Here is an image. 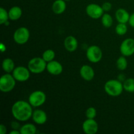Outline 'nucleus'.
Instances as JSON below:
<instances>
[{
	"label": "nucleus",
	"mask_w": 134,
	"mask_h": 134,
	"mask_svg": "<svg viewBox=\"0 0 134 134\" xmlns=\"http://www.w3.org/2000/svg\"><path fill=\"white\" fill-rule=\"evenodd\" d=\"M128 22H129V24L130 25V26H132V27H134V13H132L130 15V16Z\"/></svg>",
	"instance_id": "nucleus-30"
},
{
	"label": "nucleus",
	"mask_w": 134,
	"mask_h": 134,
	"mask_svg": "<svg viewBox=\"0 0 134 134\" xmlns=\"http://www.w3.org/2000/svg\"><path fill=\"white\" fill-rule=\"evenodd\" d=\"M120 53L122 56L128 57L134 54V39L127 38L122 41L120 47Z\"/></svg>",
	"instance_id": "nucleus-10"
},
{
	"label": "nucleus",
	"mask_w": 134,
	"mask_h": 134,
	"mask_svg": "<svg viewBox=\"0 0 134 134\" xmlns=\"http://www.w3.org/2000/svg\"><path fill=\"white\" fill-rule=\"evenodd\" d=\"M80 75L84 80L90 81L94 78L95 72L91 66L88 65H83L80 69Z\"/></svg>",
	"instance_id": "nucleus-13"
},
{
	"label": "nucleus",
	"mask_w": 134,
	"mask_h": 134,
	"mask_svg": "<svg viewBox=\"0 0 134 134\" xmlns=\"http://www.w3.org/2000/svg\"><path fill=\"white\" fill-rule=\"evenodd\" d=\"M97 115V111L94 107H90L86 109V116L87 119H94Z\"/></svg>",
	"instance_id": "nucleus-27"
},
{
	"label": "nucleus",
	"mask_w": 134,
	"mask_h": 134,
	"mask_svg": "<svg viewBox=\"0 0 134 134\" xmlns=\"http://www.w3.org/2000/svg\"><path fill=\"white\" fill-rule=\"evenodd\" d=\"M82 130L86 134H96L98 132L99 126L94 119H87L82 123Z\"/></svg>",
	"instance_id": "nucleus-11"
},
{
	"label": "nucleus",
	"mask_w": 134,
	"mask_h": 134,
	"mask_svg": "<svg viewBox=\"0 0 134 134\" xmlns=\"http://www.w3.org/2000/svg\"><path fill=\"white\" fill-rule=\"evenodd\" d=\"M9 134H21L20 130H13L11 132H10Z\"/></svg>",
	"instance_id": "nucleus-33"
},
{
	"label": "nucleus",
	"mask_w": 134,
	"mask_h": 134,
	"mask_svg": "<svg viewBox=\"0 0 134 134\" xmlns=\"http://www.w3.org/2000/svg\"><path fill=\"white\" fill-rule=\"evenodd\" d=\"M105 92L111 96H119L122 93L123 83L120 80L111 79L107 81L104 85Z\"/></svg>",
	"instance_id": "nucleus-2"
},
{
	"label": "nucleus",
	"mask_w": 134,
	"mask_h": 134,
	"mask_svg": "<svg viewBox=\"0 0 134 134\" xmlns=\"http://www.w3.org/2000/svg\"><path fill=\"white\" fill-rule=\"evenodd\" d=\"M128 31V27L126 24L124 23H119V24L116 25L115 31L119 35H125Z\"/></svg>",
	"instance_id": "nucleus-25"
},
{
	"label": "nucleus",
	"mask_w": 134,
	"mask_h": 134,
	"mask_svg": "<svg viewBox=\"0 0 134 134\" xmlns=\"http://www.w3.org/2000/svg\"><path fill=\"white\" fill-rule=\"evenodd\" d=\"M130 16V14H129V13L126 9L122 8L117 9L115 13V17L119 23L126 24L129 21Z\"/></svg>",
	"instance_id": "nucleus-16"
},
{
	"label": "nucleus",
	"mask_w": 134,
	"mask_h": 134,
	"mask_svg": "<svg viewBox=\"0 0 134 134\" xmlns=\"http://www.w3.org/2000/svg\"><path fill=\"white\" fill-rule=\"evenodd\" d=\"M22 10L20 7L14 6L10 8L9 10V19L10 20L15 21L20 19L22 16Z\"/></svg>",
	"instance_id": "nucleus-18"
},
{
	"label": "nucleus",
	"mask_w": 134,
	"mask_h": 134,
	"mask_svg": "<svg viewBox=\"0 0 134 134\" xmlns=\"http://www.w3.org/2000/svg\"><path fill=\"white\" fill-rule=\"evenodd\" d=\"M102 8H103V10L105 12H108L112 9V4L110 2H105L103 3V5H102Z\"/></svg>",
	"instance_id": "nucleus-28"
},
{
	"label": "nucleus",
	"mask_w": 134,
	"mask_h": 134,
	"mask_svg": "<svg viewBox=\"0 0 134 134\" xmlns=\"http://www.w3.org/2000/svg\"><path fill=\"white\" fill-rule=\"evenodd\" d=\"M124 90L130 93L134 92V79L128 78L125 79L123 82Z\"/></svg>",
	"instance_id": "nucleus-21"
},
{
	"label": "nucleus",
	"mask_w": 134,
	"mask_h": 134,
	"mask_svg": "<svg viewBox=\"0 0 134 134\" xmlns=\"http://www.w3.org/2000/svg\"><path fill=\"white\" fill-rule=\"evenodd\" d=\"M86 13L87 15L93 19H98L102 18L104 14V10L102 6L96 3H90L86 8Z\"/></svg>",
	"instance_id": "nucleus-9"
},
{
	"label": "nucleus",
	"mask_w": 134,
	"mask_h": 134,
	"mask_svg": "<svg viewBox=\"0 0 134 134\" xmlns=\"http://www.w3.org/2000/svg\"><path fill=\"white\" fill-rule=\"evenodd\" d=\"M0 47H1V52H4L6 51V46H5L3 43H1V46H0Z\"/></svg>",
	"instance_id": "nucleus-32"
},
{
	"label": "nucleus",
	"mask_w": 134,
	"mask_h": 134,
	"mask_svg": "<svg viewBox=\"0 0 134 134\" xmlns=\"http://www.w3.org/2000/svg\"><path fill=\"white\" fill-rule=\"evenodd\" d=\"M102 24L105 27H110L113 26V19L108 13H105L102 16Z\"/></svg>",
	"instance_id": "nucleus-22"
},
{
	"label": "nucleus",
	"mask_w": 134,
	"mask_h": 134,
	"mask_svg": "<svg viewBox=\"0 0 134 134\" xmlns=\"http://www.w3.org/2000/svg\"><path fill=\"white\" fill-rule=\"evenodd\" d=\"M16 81V80L10 73L3 75L0 79V90L5 93L12 91L15 87Z\"/></svg>",
	"instance_id": "nucleus-4"
},
{
	"label": "nucleus",
	"mask_w": 134,
	"mask_h": 134,
	"mask_svg": "<svg viewBox=\"0 0 134 134\" xmlns=\"http://www.w3.org/2000/svg\"><path fill=\"white\" fill-rule=\"evenodd\" d=\"M30 34L28 29L26 27H18L13 34V39L17 44H24L28 41Z\"/></svg>",
	"instance_id": "nucleus-5"
},
{
	"label": "nucleus",
	"mask_w": 134,
	"mask_h": 134,
	"mask_svg": "<svg viewBox=\"0 0 134 134\" xmlns=\"http://www.w3.org/2000/svg\"><path fill=\"white\" fill-rule=\"evenodd\" d=\"M9 20V12L7 11L6 9H4L3 7L0 8V24H4Z\"/></svg>",
	"instance_id": "nucleus-26"
},
{
	"label": "nucleus",
	"mask_w": 134,
	"mask_h": 134,
	"mask_svg": "<svg viewBox=\"0 0 134 134\" xmlns=\"http://www.w3.org/2000/svg\"><path fill=\"white\" fill-rule=\"evenodd\" d=\"M47 70L52 75H58L63 71V66L59 62L52 60L47 63Z\"/></svg>",
	"instance_id": "nucleus-12"
},
{
	"label": "nucleus",
	"mask_w": 134,
	"mask_h": 134,
	"mask_svg": "<svg viewBox=\"0 0 134 134\" xmlns=\"http://www.w3.org/2000/svg\"><path fill=\"white\" fill-rule=\"evenodd\" d=\"M65 1H71V0H65Z\"/></svg>",
	"instance_id": "nucleus-34"
},
{
	"label": "nucleus",
	"mask_w": 134,
	"mask_h": 134,
	"mask_svg": "<svg viewBox=\"0 0 134 134\" xmlns=\"http://www.w3.org/2000/svg\"><path fill=\"white\" fill-rule=\"evenodd\" d=\"M11 126L12 128H13V130H20V126L19 123L17 122L16 121H14L12 122L11 124Z\"/></svg>",
	"instance_id": "nucleus-29"
},
{
	"label": "nucleus",
	"mask_w": 134,
	"mask_h": 134,
	"mask_svg": "<svg viewBox=\"0 0 134 134\" xmlns=\"http://www.w3.org/2000/svg\"><path fill=\"white\" fill-rule=\"evenodd\" d=\"M12 115L16 120L25 122L32 117L33 109L30 103L24 100H18L12 106Z\"/></svg>",
	"instance_id": "nucleus-1"
},
{
	"label": "nucleus",
	"mask_w": 134,
	"mask_h": 134,
	"mask_svg": "<svg viewBox=\"0 0 134 134\" xmlns=\"http://www.w3.org/2000/svg\"><path fill=\"white\" fill-rule=\"evenodd\" d=\"M47 62L41 57H35L31 59L27 64V68L31 73L39 74L47 69Z\"/></svg>",
	"instance_id": "nucleus-3"
},
{
	"label": "nucleus",
	"mask_w": 134,
	"mask_h": 134,
	"mask_svg": "<svg viewBox=\"0 0 134 134\" xmlns=\"http://www.w3.org/2000/svg\"><path fill=\"white\" fill-rule=\"evenodd\" d=\"M19 130L21 134H35L37 133L36 126L30 123L22 126Z\"/></svg>",
	"instance_id": "nucleus-20"
},
{
	"label": "nucleus",
	"mask_w": 134,
	"mask_h": 134,
	"mask_svg": "<svg viewBox=\"0 0 134 134\" xmlns=\"http://www.w3.org/2000/svg\"><path fill=\"white\" fill-rule=\"evenodd\" d=\"M2 68L4 71H5L6 73H13V70L15 68V64H14V61L9 58L4 59L2 62Z\"/></svg>",
	"instance_id": "nucleus-19"
},
{
	"label": "nucleus",
	"mask_w": 134,
	"mask_h": 134,
	"mask_svg": "<svg viewBox=\"0 0 134 134\" xmlns=\"http://www.w3.org/2000/svg\"><path fill=\"white\" fill-rule=\"evenodd\" d=\"M30 73L31 72L29 70L28 68H26L24 66H17L14 68L12 75L16 81L25 82L30 78Z\"/></svg>",
	"instance_id": "nucleus-8"
},
{
	"label": "nucleus",
	"mask_w": 134,
	"mask_h": 134,
	"mask_svg": "<svg viewBox=\"0 0 134 134\" xmlns=\"http://www.w3.org/2000/svg\"><path fill=\"white\" fill-rule=\"evenodd\" d=\"M86 57L87 59L92 63H98L101 61L103 56V53L98 46L92 45L90 46L86 50Z\"/></svg>",
	"instance_id": "nucleus-7"
},
{
	"label": "nucleus",
	"mask_w": 134,
	"mask_h": 134,
	"mask_svg": "<svg viewBox=\"0 0 134 134\" xmlns=\"http://www.w3.org/2000/svg\"><path fill=\"white\" fill-rule=\"evenodd\" d=\"M116 67L120 71L125 70L128 66V62H127L126 56H122L118 58L116 60Z\"/></svg>",
	"instance_id": "nucleus-23"
},
{
	"label": "nucleus",
	"mask_w": 134,
	"mask_h": 134,
	"mask_svg": "<svg viewBox=\"0 0 134 134\" xmlns=\"http://www.w3.org/2000/svg\"><path fill=\"white\" fill-rule=\"evenodd\" d=\"M55 52L52 49H47L43 52L42 58L47 62V63L54 60L55 58Z\"/></svg>",
	"instance_id": "nucleus-24"
},
{
	"label": "nucleus",
	"mask_w": 134,
	"mask_h": 134,
	"mask_svg": "<svg viewBox=\"0 0 134 134\" xmlns=\"http://www.w3.org/2000/svg\"><path fill=\"white\" fill-rule=\"evenodd\" d=\"M47 99L46 94L41 90H36L31 93L28 98V102L32 107H40L44 103Z\"/></svg>",
	"instance_id": "nucleus-6"
},
{
	"label": "nucleus",
	"mask_w": 134,
	"mask_h": 134,
	"mask_svg": "<svg viewBox=\"0 0 134 134\" xmlns=\"http://www.w3.org/2000/svg\"><path fill=\"white\" fill-rule=\"evenodd\" d=\"M64 47L68 52H75L78 48V41L72 35L68 36L64 40Z\"/></svg>",
	"instance_id": "nucleus-15"
},
{
	"label": "nucleus",
	"mask_w": 134,
	"mask_h": 134,
	"mask_svg": "<svg viewBox=\"0 0 134 134\" xmlns=\"http://www.w3.org/2000/svg\"><path fill=\"white\" fill-rule=\"evenodd\" d=\"M32 119L35 124L42 125L47 121V113L41 109L35 110L33 112Z\"/></svg>",
	"instance_id": "nucleus-14"
},
{
	"label": "nucleus",
	"mask_w": 134,
	"mask_h": 134,
	"mask_svg": "<svg viewBox=\"0 0 134 134\" xmlns=\"http://www.w3.org/2000/svg\"><path fill=\"white\" fill-rule=\"evenodd\" d=\"M7 133V128L3 124L0 125V133L1 134H5Z\"/></svg>",
	"instance_id": "nucleus-31"
},
{
	"label": "nucleus",
	"mask_w": 134,
	"mask_h": 134,
	"mask_svg": "<svg viewBox=\"0 0 134 134\" xmlns=\"http://www.w3.org/2000/svg\"><path fill=\"white\" fill-rule=\"evenodd\" d=\"M66 9L65 0H56L52 5V10L56 14H61Z\"/></svg>",
	"instance_id": "nucleus-17"
}]
</instances>
